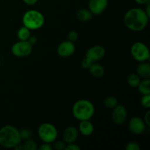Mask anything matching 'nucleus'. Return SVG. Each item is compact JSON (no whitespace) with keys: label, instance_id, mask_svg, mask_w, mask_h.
<instances>
[{"label":"nucleus","instance_id":"35","mask_svg":"<svg viewBox=\"0 0 150 150\" xmlns=\"http://www.w3.org/2000/svg\"><path fill=\"white\" fill-rule=\"evenodd\" d=\"M145 12H146V15H147V16L149 17V16H150V4H149V3L148 4L147 7H146V10Z\"/></svg>","mask_w":150,"mask_h":150},{"label":"nucleus","instance_id":"16","mask_svg":"<svg viewBox=\"0 0 150 150\" xmlns=\"http://www.w3.org/2000/svg\"><path fill=\"white\" fill-rule=\"evenodd\" d=\"M89 72L95 77H102L105 73L103 67L100 64H92L89 67Z\"/></svg>","mask_w":150,"mask_h":150},{"label":"nucleus","instance_id":"28","mask_svg":"<svg viewBox=\"0 0 150 150\" xmlns=\"http://www.w3.org/2000/svg\"><path fill=\"white\" fill-rule=\"evenodd\" d=\"M92 64V62H91L90 60L88 59L87 58H86V57L83 59V61H82V62H81L82 67L85 69H89V67H90V65Z\"/></svg>","mask_w":150,"mask_h":150},{"label":"nucleus","instance_id":"24","mask_svg":"<svg viewBox=\"0 0 150 150\" xmlns=\"http://www.w3.org/2000/svg\"><path fill=\"white\" fill-rule=\"evenodd\" d=\"M19 133H20V136L21 139L27 140V139H30L31 132L29 130H27V129H23L21 131H19Z\"/></svg>","mask_w":150,"mask_h":150},{"label":"nucleus","instance_id":"18","mask_svg":"<svg viewBox=\"0 0 150 150\" xmlns=\"http://www.w3.org/2000/svg\"><path fill=\"white\" fill-rule=\"evenodd\" d=\"M92 17V13H91L89 10L86 9H81L79 10L77 13V18L79 20L81 21H87L90 20Z\"/></svg>","mask_w":150,"mask_h":150},{"label":"nucleus","instance_id":"36","mask_svg":"<svg viewBox=\"0 0 150 150\" xmlns=\"http://www.w3.org/2000/svg\"><path fill=\"white\" fill-rule=\"evenodd\" d=\"M14 149H16V150H17V149H23V146L20 145V144H18L17 146H15Z\"/></svg>","mask_w":150,"mask_h":150},{"label":"nucleus","instance_id":"30","mask_svg":"<svg viewBox=\"0 0 150 150\" xmlns=\"http://www.w3.org/2000/svg\"><path fill=\"white\" fill-rule=\"evenodd\" d=\"M144 122L146 126L149 127L150 126V111H148L146 113V114H145Z\"/></svg>","mask_w":150,"mask_h":150},{"label":"nucleus","instance_id":"20","mask_svg":"<svg viewBox=\"0 0 150 150\" xmlns=\"http://www.w3.org/2000/svg\"><path fill=\"white\" fill-rule=\"evenodd\" d=\"M127 83L132 87H137L138 85L141 81L140 77L137 74L132 73V74H130L127 76Z\"/></svg>","mask_w":150,"mask_h":150},{"label":"nucleus","instance_id":"2","mask_svg":"<svg viewBox=\"0 0 150 150\" xmlns=\"http://www.w3.org/2000/svg\"><path fill=\"white\" fill-rule=\"evenodd\" d=\"M21 141L20 133L13 125H5L0 129V145L4 148H14Z\"/></svg>","mask_w":150,"mask_h":150},{"label":"nucleus","instance_id":"5","mask_svg":"<svg viewBox=\"0 0 150 150\" xmlns=\"http://www.w3.org/2000/svg\"><path fill=\"white\" fill-rule=\"evenodd\" d=\"M38 136L45 143L55 142L58 136V132L55 126L50 123H43L38 128Z\"/></svg>","mask_w":150,"mask_h":150},{"label":"nucleus","instance_id":"34","mask_svg":"<svg viewBox=\"0 0 150 150\" xmlns=\"http://www.w3.org/2000/svg\"><path fill=\"white\" fill-rule=\"evenodd\" d=\"M136 3L139 4H146L149 1V0H135Z\"/></svg>","mask_w":150,"mask_h":150},{"label":"nucleus","instance_id":"11","mask_svg":"<svg viewBox=\"0 0 150 150\" xmlns=\"http://www.w3.org/2000/svg\"><path fill=\"white\" fill-rule=\"evenodd\" d=\"M129 129L133 134H142L146 129V124L139 117H133L129 122Z\"/></svg>","mask_w":150,"mask_h":150},{"label":"nucleus","instance_id":"26","mask_svg":"<svg viewBox=\"0 0 150 150\" xmlns=\"http://www.w3.org/2000/svg\"><path fill=\"white\" fill-rule=\"evenodd\" d=\"M67 38H68V40L74 42L78 40L79 35H78V33L76 31H71V32H69L68 35H67Z\"/></svg>","mask_w":150,"mask_h":150},{"label":"nucleus","instance_id":"9","mask_svg":"<svg viewBox=\"0 0 150 150\" xmlns=\"http://www.w3.org/2000/svg\"><path fill=\"white\" fill-rule=\"evenodd\" d=\"M76 46L74 43L70 40L64 41L60 43L57 48V53L62 57H69L74 54Z\"/></svg>","mask_w":150,"mask_h":150},{"label":"nucleus","instance_id":"13","mask_svg":"<svg viewBox=\"0 0 150 150\" xmlns=\"http://www.w3.org/2000/svg\"><path fill=\"white\" fill-rule=\"evenodd\" d=\"M78 133L77 129L73 126H70L65 129L63 133V139L67 144H72L77 139Z\"/></svg>","mask_w":150,"mask_h":150},{"label":"nucleus","instance_id":"8","mask_svg":"<svg viewBox=\"0 0 150 150\" xmlns=\"http://www.w3.org/2000/svg\"><path fill=\"white\" fill-rule=\"evenodd\" d=\"M127 110L122 105H117L114 108L112 112V120L115 124L122 125L127 119Z\"/></svg>","mask_w":150,"mask_h":150},{"label":"nucleus","instance_id":"21","mask_svg":"<svg viewBox=\"0 0 150 150\" xmlns=\"http://www.w3.org/2000/svg\"><path fill=\"white\" fill-rule=\"evenodd\" d=\"M104 105L108 108H114L116 105H117V100L114 97L109 96L107 97L105 100H104Z\"/></svg>","mask_w":150,"mask_h":150},{"label":"nucleus","instance_id":"4","mask_svg":"<svg viewBox=\"0 0 150 150\" xmlns=\"http://www.w3.org/2000/svg\"><path fill=\"white\" fill-rule=\"evenodd\" d=\"M22 21L23 26L29 30H36L43 26L45 18L40 12L32 10L24 13Z\"/></svg>","mask_w":150,"mask_h":150},{"label":"nucleus","instance_id":"12","mask_svg":"<svg viewBox=\"0 0 150 150\" xmlns=\"http://www.w3.org/2000/svg\"><path fill=\"white\" fill-rule=\"evenodd\" d=\"M108 6V0H90L89 9L93 14L100 15L105 10Z\"/></svg>","mask_w":150,"mask_h":150},{"label":"nucleus","instance_id":"1","mask_svg":"<svg viewBox=\"0 0 150 150\" xmlns=\"http://www.w3.org/2000/svg\"><path fill=\"white\" fill-rule=\"evenodd\" d=\"M149 16L145 10L141 8H132L125 13L124 22L129 29L134 32H139L144 29L149 21Z\"/></svg>","mask_w":150,"mask_h":150},{"label":"nucleus","instance_id":"6","mask_svg":"<svg viewBox=\"0 0 150 150\" xmlns=\"http://www.w3.org/2000/svg\"><path fill=\"white\" fill-rule=\"evenodd\" d=\"M133 58L139 62H145L149 59V51L144 43L142 42H136L132 45L130 49Z\"/></svg>","mask_w":150,"mask_h":150},{"label":"nucleus","instance_id":"15","mask_svg":"<svg viewBox=\"0 0 150 150\" xmlns=\"http://www.w3.org/2000/svg\"><path fill=\"white\" fill-rule=\"evenodd\" d=\"M137 75L144 79L150 77V64L146 62H142L137 67Z\"/></svg>","mask_w":150,"mask_h":150},{"label":"nucleus","instance_id":"14","mask_svg":"<svg viewBox=\"0 0 150 150\" xmlns=\"http://www.w3.org/2000/svg\"><path fill=\"white\" fill-rule=\"evenodd\" d=\"M79 130L82 135L89 136L94 132V126L89 120H83L79 124Z\"/></svg>","mask_w":150,"mask_h":150},{"label":"nucleus","instance_id":"3","mask_svg":"<svg viewBox=\"0 0 150 150\" xmlns=\"http://www.w3.org/2000/svg\"><path fill=\"white\" fill-rule=\"evenodd\" d=\"M95 107L87 100H80L73 105V114L74 117L80 121L89 120L94 115Z\"/></svg>","mask_w":150,"mask_h":150},{"label":"nucleus","instance_id":"32","mask_svg":"<svg viewBox=\"0 0 150 150\" xmlns=\"http://www.w3.org/2000/svg\"><path fill=\"white\" fill-rule=\"evenodd\" d=\"M28 42H29V43L31 44V45H32V46H33L34 45H35V44H36V42H37V38L36 37H35V36H33V37H29V39H28Z\"/></svg>","mask_w":150,"mask_h":150},{"label":"nucleus","instance_id":"19","mask_svg":"<svg viewBox=\"0 0 150 150\" xmlns=\"http://www.w3.org/2000/svg\"><path fill=\"white\" fill-rule=\"evenodd\" d=\"M17 37L20 40L26 41L28 40V39L30 37V30L26 26H22L18 29L17 32Z\"/></svg>","mask_w":150,"mask_h":150},{"label":"nucleus","instance_id":"27","mask_svg":"<svg viewBox=\"0 0 150 150\" xmlns=\"http://www.w3.org/2000/svg\"><path fill=\"white\" fill-rule=\"evenodd\" d=\"M54 148L56 149H58V150H62V149H64L65 148V144L62 141H58V142H56L54 144Z\"/></svg>","mask_w":150,"mask_h":150},{"label":"nucleus","instance_id":"33","mask_svg":"<svg viewBox=\"0 0 150 150\" xmlns=\"http://www.w3.org/2000/svg\"><path fill=\"white\" fill-rule=\"evenodd\" d=\"M23 2L26 3L28 5H33V4H36L38 2V0H23Z\"/></svg>","mask_w":150,"mask_h":150},{"label":"nucleus","instance_id":"29","mask_svg":"<svg viewBox=\"0 0 150 150\" xmlns=\"http://www.w3.org/2000/svg\"><path fill=\"white\" fill-rule=\"evenodd\" d=\"M64 149L65 150H80L81 149L79 146H77V145L73 144V143H72V144H69V145H67V146H65Z\"/></svg>","mask_w":150,"mask_h":150},{"label":"nucleus","instance_id":"17","mask_svg":"<svg viewBox=\"0 0 150 150\" xmlns=\"http://www.w3.org/2000/svg\"><path fill=\"white\" fill-rule=\"evenodd\" d=\"M137 87H139V92L143 95H150V81L149 79H145V80L140 81Z\"/></svg>","mask_w":150,"mask_h":150},{"label":"nucleus","instance_id":"31","mask_svg":"<svg viewBox=\"0 0 150 150\" xmlns=\"http://www.w3.org/2000/svg\"><path fill=\"white\" fill-rule=\"evenodd\" d=\"M40 150H51L52 149V146L49 144L48 143H45L44 144H42L40 147Z\"/></svg>","mask_w":150,"mask_h":150},{"label":"nucleus","instance_id":"10","mask_svg":"<svg viewBox=\"0 0 150 150\" xmlns=\"http://www.w3.org/2000/svg\"><path fill=\"white\" fill-rule=\"evenodd\" d=\"M105 48L101 45H95L89 48L86 53V58L92 62L101 59L105 55Z\"/></svg>","mask_w":150,"mask_h":150},{"label":"nucleus","instance_id":"25","mask_svg":"<svg viewBox=\"0 0 150 150\" xmlns=\"http://www.w3.org/2000/svg\"><path fill=\"white\" fill-rule=\"evenodd\" d=\"M126 150H140V146L136 142H131L127 144L125 146Z\"/></svg>","mask_w":150,"mask_h":150},{"label":"nucleus","instance_id":"7","mask_svg":"<svg viewBox=\"0 0 150 150\" xmlns=\"http://www.w3.org/2000/svg\"><path fill=\"white\" fill-rule=\"evenodd\" d=\"M32 50V45L27 40L16 42L13 45L11 51L14 56L17 57H25L31 54Z\"/></svg>","mask_w":150,"mask_h":150},{"label":"nucleus","instance_id":"22","mask_svg":"<svg viewBox=\"0 0 150 150\" xmlns=\"http://www.w3.org/2000/svg\"><path fill=\"white\" fill-rule=\"evenodd\" d=\"M23 149L25 150H36L38 149L36 143L31 139H27L23 145Z\"/></svg>","mask_w":150,"mask_h":150},{"label":"nucleus","instance_id":"23","mask_svg":"<svg viewBox=\"0 0 150 150\" xmlns=\"http://www.w3.org/2000/svg\"><path fill=\"white\" fill-rule=\"evenodd\" d=\"M141 103L144 108H150V95H143L141 100Z\"/></svg>","mask_w":150,"mask_h":150}]
</instances>
